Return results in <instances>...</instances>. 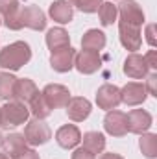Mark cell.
I'll return each mask as SVG.
<instances>
[{"label":"cell","mask_w":157,"mask_h":159,"mask_svg":"<svg viewBox=\"0 0 157 159\" xmlns=\"http://www.w3.org/2000/svg\"><path fill=\"white\" fill-rule=\"evenodd\" d=\"M32 59V48L26 41H15L0 50V67L6 70H19Z\"/></svg>","instance_id":"obj_1"},{"label":"cell","mask_w":157,"mask_h":159,"mask_svg":"<svg viewBox=\"0 0 157 159\" xmlns=\"http://www.w3.org/2000/svg\"><path fill=\"white\" fill-rule=\"evenodd\" d=\"M30 117V109L26 104L19 102V100H7L2 107H0V128H17L24 122H28Z\"/></svg>","instance_id":"obj_2"},{"label":"cell","mask_w":157,"mask_h":159,"mask_svg":"<svg viewBox=\"0 0 157 159\" xmlns=\"http://www.w3.org/2000/svg\"><path fill=\"white\" fill-rule=\"evenodd\" d=\"M24 139L30 146H39V144H44L52 139V129L44 120L32 119L30 122H26Z\"/></svg>","instance_id":"obj_3"},{"label":"cell","mask_w":157,"mask_h":159,"mask_svg":"<svg viewBox=\"0 0 157 159\" xmlns=\"http://www.w3.org/2000/svg\"><path fill=\"white\" fill-rule=\"evenodd\" d=\"M20 4L19 0H0V20L7 30H20L22 20H20Z\"/></svg>","instance_id":"obj_4"},{"label":"cell","mask_w":157,"mask_h":159,"mask_svg":"<svg viewBox=\"0 0 157 159\" xmlns=\"http://www.w3.org/2000/svg\"><path fill=\"white\" fill-rule=\"evenodd\" d=\"M117 9H118V17H120L118 22L133 24V26H139V28L144 24V11L135 0H120Z\"/></svg>","instance_id":"obj_5"},{"label":"cell","mask_w":157,"mask_h":159,"mask_svg":"<svg viewBox=\"0 0 157 159\" xmlns=\"http://www.w3.org/2000/svg\"><path fill=\"white\" fill-rule=\"evenodd\" d=\"M43 98L46 100V104L56 109V107H65L70 100V91L61 85V83H48L43 91H41Z\"/></svg>","instance_id":"obj_6"},{"label":"cell","mask_w":157,"mask_h":159,"mask_svg":"<svg viewBox=\"0 0 157 159\" xmlns=\"http://www.w3.org/2000/svg\"><path fill=\"white\" fill-rule=\"evenodd\" d=\"M20 20H22V28H30V30H35V32H41V30L46 28L44 11L39 6H34V4L20 7Z\"/></svg>","instance_id":"obj_7"},{"label":"cell","mask_w":157,"mask_h":159,"mask_svg":"<svg viewBox=\"0 0 157 159\" xmlns=\"http://www.w3.org/2000/svg\"><path fill=\"white\" fill-rule=\"evenodd\" d=\"M146 96H148V91H146L144 83H139V81H129L120 89V102L129 107L144 104Z\"/></svg>","instance_id":"obj_8"},{"label":"cell","mask_w":157,"mask_h":159,"mask_svg":"<svg viewBox=\"0 0 157 159\" xmlns=\"http://www.w3.org/2000/svg\"><path fill=\"white\" fill-rule=\"evenodd\" d=\"M96 104L100 109H105V111L117 109L120 104V89L113 83H104L96 91Z\"/></svg>","instance_id":"obj_9"},{"label":"cell","mask_w":157,"mask_h":159,"mask_svg":"<svg viewBox=\"0 0 157 159\" xmlns=\"http://www.w3.org/2000/svg\"><path fill=\"white\" fill-rule=\"evenodd\" d=\"M122 70L128 78L131 80H142L146 78V74L150 72L146 61H144V56L137 54V52H131L126 59H124V65H122Z\"/></svg>","instance_id":"obj_10"},{"label":"cell","mask_w":157,"mask_h":159,"mask_svg":"<svg viewBox=\"0 0 157 159\" xmlns=\"http://www.w3.org/2000/svg\"><path fill=\"white\" fill-rule=\"evenodd\" d=\"M74 67L81 74H94L102 67V57L98 52L79 50V52H76V57H74Z\"/></svg>","instance_id":"obj_11"},{"label":"cell","mask_w":157,"mask_h":159,"mask_svg":"<svg viewBox=\"0 0 157 159\" xmlns=\"http://www.w3.org/2000/svg\"><path fill=\"white\" fill-rule=\"evenodd\" d=\"M74 57H76V50L72 46L54 50L50 54V67L56 72H69L74 67Z\"/></svg>","instance_id":"obj_12"},{"label":"cell","mask_w":157,"mask_h":159,"mask_svg":"<svg viewBox=\"0 0 157 159\" xmlns=\"http://www.w3.org/2000/svg\"><path fill=\"white\" fill-rule=\"evenodd\" d=\"M118 35H120V43L126 50H129V52L141 50L142 37H141V28L139 26L118 22Z\"/></svg>","instance_id":"obj_13"},{"label":"cell","mask_w":157,"mask_h":159,"mask_svg":"<svg viewBox=\"0 0 157 159\" xmlns=\"http://www.w3.org/2000/svg\"><path fill=\"white\" fill-rule=\"evenodd\" d=\"M104 129L113 137H124L128 133V117H126V113H122L118 109L107 111V115L104 119Z\"/></svg>","instance_id":"obj_14"},{"label":"cell","mask_w":157,"mask_h":159,"mask_svg":"<svg viewBox=\"0 0 157 159\" xmlns=\"http://www.w3.org/2000/svg\"><path fill=\"white\" fill-rule=\"evenodd\" d=\"M126 117H128V131L137 133V135L146 133L152 128V122H154L152 115L146 109H131Z\"/></svg>","instance_id":"obj_15"},{"label":"cell","mask_w":157,"mask_h":159,"mask_svg":"<svg viewBox=\"0 0 157 159\" xmlns=\"http://www.w3.org/2000/svg\"><path fill=\"white\" fill-rule=\"evenodd\" d=\"M65 107H67L69 119L74 120V122H83L92 111L91 102L87 98H83V96H70V100H69V104Z\"/></svg>","instance_id":"obj_16"},{"label":"cell","mask_w":157,"mask_h":159,"mask_svg":"<svg viewBox=\"0 0 157 159\" xmlns=\"http://www.w3.org/2000/svg\"><path fill=\"white\" fill-rule=\"evenodd\" d=\"M56 141L65 150L76 148L79 144V141H81V131L78 129V126H74V124H65V126H61L56 131Z\"/></svg>","instance_id":"obj_17"},{"label":"cell","mask_w":157,"mask_h":159,"mask_svg":"<svg viewBox=\"0 0 157 159\" xmlns=\"http://www.w3.org/2000/svg\"><path fill=\"white\" fill-rule=\"evenodd\" d=\"M48 15L59 24H69L74 19V7L69 0H54L48 7Z\"/></svg>","instance_id":"obj_18"},{"label":"cell","mask_w":157,"mask_h":159,"mask_svg":"<svg viewBox=\"0 0 157 159\" xmlns=\"http://www.w3.org/2000/svg\"><path fill=\"white\" fill-rule=\"evenodd\" d=\"M39 94V89L37 85L34 83V80L30 78H17V83H15V93H13V100H19L22 104H30V100Z\"/></svg>","instance_id":"obj_19"},{"label":"cell","mask_w":157,"mask_h":159,"mask_svg":"<svg viewBox=\"0 0 157 159\" xmlns=\"http://www.w3.org/2000/svg\"><path fill=\"white\" fill-rule=\"evenodd\" d=\"M105 43H107V39H105V34L102 30L91 28L81 37V48L83 50H91V52H100V50H104Z\"/></svg>","instance_id":"obj_20"},{"label":"cell","mask_w":157,"mask_h":159,"mask_svg":"<svg viewBox=\"0 0 157 159\" xmlns=\"http://www.w3.org/2000/svg\"><path fill=\"white\" fill-rule=\"evenodd\" d=\"M2 148L6 150V154H9L7 157H13L17 154H20L22 150L28 148V143L24 139V133H7L2 141Z\"/></svg>","instance_id":"obj_21"},{"label":"cell","mask_w":157,"mask_h":159,"mask_svg":"<svg viewBox=\"0 0 157 159\" xmlns=\"http://www.w3.org/2000/svg\"><path fill=\"white\" fill-rule=\"evenodd\" d=\"M46 46L54 52L65 46H70V35L65 28H50L46 32Z\"/></svg>","instance_id":"obj_22"},{"label":"cell","mask_w":157,"mask_h":159,"mask_svg":"<svg viewBox=\"0 0 157 159\" xmlns=\"http://www.w3.org/2000/svg\"><path fill=\"white\" fill-rule=\"evenodd\" d=\"M81 141H83V148L85 150H89L91 154H102L104 152V148H105V137H104V133H100V131H87L83 137H81Z\"/></svg>","instance_id":"obj_23"},{"label":"cell","mask_w":157,"mask_h":159,"mask_svg":"<svg viewBox=\"0 0 157 159\" xmlns=\"http://www.w3.org/2000/svg\"><path fill=\"white\" fill-rule=\"evenodd\" d=\"M30 107V113L34 115V119H39V120H44L46 117H50V113H52V107L46 104V100L43 98V94H35L32 100H30V104H28Z\"/></svg>","instance_id":"obj_24"},{"label":"cell","mask_w":157,"mask_h":159,"mask_svg":"<svg viewBox=\"0 0 157 159\" xmlns=\"http://www.w3.org/2000/svg\"><path fill=\"white\" fill-rule=\"evenodd\" d=\"M139 146L142 156L148 159H155L157 157V135L155 133H142L139 139Z\"/></svg>","instance_id":"obj_25"},{"label":"cell","mask_w":157,"mask_h":159,"mask_svg":"<svg viewBox=\"0 0 157 159\" xmlns=\"http://www.w3.org/2000/svg\"><path fill=\"white\" fill-rule=\"evenodd\" d=\"M98 17L102 26H111L113 22H117L118 19V9L113 2H102V6L98 7Z\"/></svg>","instance_id":"obj_26"},{"label":"cell","mask_w":157,"mask_h":159,"mask_svg":"<svg viewBox=\"0 0 157 159\" xmlns=\"http://www.w3.org/2000/svg\"><path fill=\"white\" fill-rule=\"evenodd\" d=\"M15 83L17 78L9 72H0V100H9L13 98L15 93Z\"/></svg>","instance_id":"obj_27"},{"label":"cell","mask_w":157,"mask_h":159,"mask_svg":"<svg viewBox=\"0 0 157 159\" xmlns=\"http://www.w3.org/2000/svg\"><path fill=\"white\" fill-rule=\"evenodd\" d=\"M72 7H78L81 13H96L102 6V0H69Z\"/></svg>","instance_id":"obj_28"},{"label":"cell","mask_w":157,"mask_h":159,"mask_svg":"<svg viewBox=\"0 0 157 159\" xmlns=\"http://www.w3.org/2000/svg\"><path fill=\"white\" fill-rule=\"evenodd\" d=\"M146 91H148V94H152V96H157V72H148L146 74Z\"/></svg>","instance_id":"obj_29"},{"label":"cell","mask_w":157,"mask_h":159,"mask_svg":"<svg viewBox=\"0 0 157 159\" xmlns=\"http://www.w3.org/2000/svg\"><path fill=\"white\" fill-rule=\"evenodd\" d=\"M144 61H146L148 69L155 72V69H157V52H155V50H148V52H146V56H144Z\"/></svg>","instance_id":"obj_30"},{"label":"cell","mask_w":157,"mask_h":159,"mask_svg":"<svg viewBox=\"0 0 157 159\" xmlns=\"http://www.w3.org/2000/svg\"><path fill=\"white\" fill-rule=\"evenodd\" d=\"M11 159H41V157H39V154H37L34 148H26V150H22L20 154L13 156Z\"/></svg>","instance_id":"obj_31"},{"label":"cell","mask_w":157,"mask_h":159,"mask_svg":"<svg viewBox=\"0 0 157 159\" xmlns=\"http://www.w3.org/2000/svg\"><path fill=\"white\" fill-rule=\"evenodd\" d=\"M72 159H96V156H94V154H91L89 150H85V148L81 146V148H76V150H74Z\"/></svg>","instance_id":"obj_32"},{"label":"cell","mask_w":157,"mask_h":159,"mask_svg":"<svg viewBox=\"0 0 157 159\" xmlns=\"http://www.w3.org/2000/svg\"><path fill=\"white\" fill-rule=\"evenodd\" d=\"M154 30H155V24H148L146 26V39L152 46H155V35H154Z\"/></svg>","instance_id":"obj_33"},{"label":"cell","mask_w":157,"mask_h":159,"mask_svg":"<svg viewBox=\"0 0 157 159\" xmlns=\"http://www.w3.org/2000/svg\"><path fill=\"white\" fill-rule=\"evenodd\" d=\"M100 159H124L120 154H113V152H109V154H102Z\"/></svg>","instance_id":"obj_34"},{"label":"cell","mask_w":157,"mask_h":159,"mask_svg":"<svg viewBox=\"0 0 157 159\" xmlns=\"http://www.w3.org/2000/svg\"><path fill=\"white\" fill-rule=\"evenodd\" d=\"M0 159H9V157H7V154H0Z\"/></svg>","instance_id":"obj_35"},{"label":"cell","mask_w":157,"mask_h":159,"mask_svg":"<svg viewBox=\"0 0 157 159\" xmlns=\"http://www.w3.org/2000/svg\"><path fill=\"white\" fill-rule=\"evenodd\" d=\"M2 141H4V135L0 133V148H2Z\"/></svg>","instance_id":"obj_36"},{"label":"cell","mask_w":157,"mask_h":159,"mask_svg":"<svg viewBox=\"0 0 157 159\" xmlns=\"http://www.w3.org/2000/svg\"><path fill=\"white\" fill-rule=\"evenodd\" d=\"M0 24H2V20H0Z\"/></svg>","instance_id":"obj_37"}]
</instances>
